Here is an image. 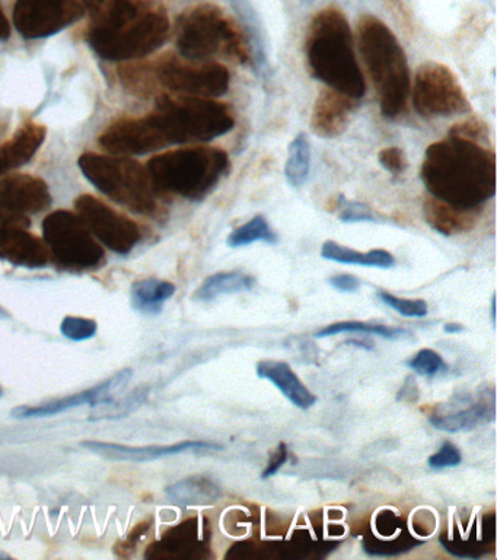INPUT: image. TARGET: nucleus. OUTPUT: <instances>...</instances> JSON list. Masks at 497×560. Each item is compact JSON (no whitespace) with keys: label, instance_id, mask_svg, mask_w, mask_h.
I'll return each instance as SVG.
<instances>
[{"label":"nucleus","instance_id":"f257e3e1","mask_svg":"<svg viewBox=\"0 0 497 560\" xmlns=\"http://www.w3.org/2000/svg\"><path fill=\"white\" fill-rule=\"evenodd\" d=\"M229 104L199 96L163 94L147 116L111 122L98 143L113 155H145L173 144L212 142L235 127Z\"/></svg>","mask_w":497,"mask_h":560},{"label":"nucleus","instance_id":"f03ea898","mask_svg":"<svg viewBox=\"0 0 497 560\" xmlns=\"http://www.w3.org/2000/svg\"><path fill=\"white\" fill-rule=\"evenodd\" d=\"M421 178L435 199L480 209L496 195V155L483 144L448 136L427 147Z\"/></svg>","mask_w":497,"mask_h":560},{"label":"nucleus","instance_id":"7ed1b4c3","mask_svg":"<svg viewBox=\"0 0 497 560\" xmlns=\"http://www.w3.org/2000/svg\"><path fill=\"white\" fill-rule=\"evenodd\" d=\"M167 11L155 0H103L93 11L86 42L108 61L143 59L164 46Z\"/></svg>","mask_w":497,"mask_h":560},{"label":"nucleus","instance_id":"20e7f679","mask_svg":"<svg viewBox=\"0 0 497 560\" xmlns=\"http://www.w3.org/2000/svg\"><path fill=\"white\" fill-rule=\"evenodd\" d=\"M305 61L309 74L330 90L355 100L365 95L366 82L357 63L351 24L339 8L322 9L309 22Z\"/></svg>","mask_w":497,"mask_h":560},{"label":"nucleus","instance_id":"39448f33","mask_svg":"<svg viewBox=\"0 0 497 560\" xmlns=\"http://www.w3.org/2000/svg\"><path fill=\"white\" fill-rule=\"evenodd\" d=\"M357 44L381 113L388 118L399 117L407 108L410 94L409 61L399 38L386 22L365 13L357 20Z\"/></svg>","mask_w":497,"mask_h":560},{"label":"nucleus","instance_id":"423d86ee","mask_svg":"<svg viewBox=\"0 0 497 560\" xmlns=\"http://www.w3.org/2000/svg\"><path fill=\"white\" fill-rule=\"evenodd\" d=\"M146 170L161 195L203 200L229 174L230 160L221 148H185L151 158Z\"/></svg>","mask_w":497,"mask_h":560},{"label":"nucleus","instance_id":"0eeeda50","mask_svg":"<svg viewBox=\"0 0 497 560\" xmlns=\"http://www.w3.org/2000/svg\"><path fill=\"white\" fill-rule=\"evenodd\" d=\"M178 55L191 60H212L216 57L251 63L250 47L241 26L220 7L202 3L187 9L176 24Z\"/></svg>","mask_w":497,"mask_h":560},{"label":"nucleus","instance_id":"6e6552de","mask_svg":"<svg viewBox=\"0 0 497 560\" xmlns=\"http://www.w3.org/2000/svg\"><path fill=\"white\" fill-rule=\"evenodd\" d=\"M80 168L99 191L132 212L152 218L163 212L164 196L138 161L88 152L80 158Z\"/></svg>","mask_w":497,"mask_h":560},{"label":"nucleus","instance_id":"1a4fd4ad","mask_svg":"<svg viewBox=\"0 0 497 560\" xmlns=\"http://www.w3.org/2000/svg\"><path fill=\"white\" fill-rule=\"evenodd\" d=\"M43 235L51 260L59 269L81 273L97 270L106 261L102 245L82 219L69 210H56L46 217Z\"/></svg>","mask_w":497,"mask_h":560},{"label":"nucleus","instance_id":"9d476101","mask_svg":"<svg viewBox=\"0 0 497 560\" xmlns=\"http://www.w3.org/2000/svg\"><path fill=\"white\" fill-rule=\"evenodd\" d=\"M152 72L158 85L180 95L217 98L229 90V70L217 61L191 60L168 52L152 65Z\"/></svg>","mask_w":497,"mask_h":560},{"label":"nucleus","instance_id":"9b49d317","mask_svg":"<svg viewBox=\"0 0 497 560\" xmlns=\"http://www.w3.org/2000/svg\"><path fill=\"white\" fill-rule=\"evenodd\" d=\"M413 104L423 118L453 117L471 112V103L457 74L439 61H425L417 69Z\"/></svg>","mask_w":497,"mask_h":560},{"label":"nucleus","instance_id":"f8f14e48","mask_svg":"<svg viewBox=\"0 0 497 560\" xmlns=\"http://www.w3.org/2000/svg\"><path fill=\"white\" fill-rule=\"evenodd\" d=\"M103 0H16L14 25L24 38L51 37L93 12Z\"/></svg>","mask_w":497,"mask_h":560},{"label":"nucleus","instance_id":"ddd939ff","mask_svg":"<svg viewBox=\"0 0 497 560\" xmlns=\"http://www.w3.org/2000/svg\"><path fill=\"white\" fill-rule=\"evenodd\" d=\"M75 208L78 217L82 219L91 234L102 241L111 252L126 256L143 238L141 226L137 222L116 212L97 197L80 196L75 201Z\"/></svg>","mask_w":497,"mask_h":560},{"label":"nucleus","instance_id":"4468645a","mask_svg":"<svg viewBox=\"0 0 497 560\" xmlns=\"http://www.w3.org/2000/svg\"><path fill=\"white\" fill-rule=\"evenodd\" d=\"M50 205L51 195L45 179L28 174L0 178V223L29 226V218Z\"/></svg>","mask_w":497,"mask_h":560},{"label":"nucleus","instance_id":"2eb2a0df","mask_svg":"<svg viewBox=\"0 0 497 560\" xmlns=\"http://www.w3.org/2000/svg\"><path fill=\"white\" fill-rule=\"evenodd\" d=\"M132 376L133 371L130 370V368H125V370L116 372L110 378L104 381V383L95 385L93 388L85 389V392L71 394V396L43 402V405L38 406L15 407V409L11 411V416L20 420L42 419L63 413V411L75 409V407H95L103 405V402L111 401L113 398H116V394L123 392L126 385L132 380Z\"/></svg>","mask_w":497,"mask_h":560},{"label":"nucleus","instance_id":"dca6fc26","mask_svg":"<svg viewBox=\"0 0 497 560\" xmlns=\"http://www.w3.org/2000/svg\"><path fill=\"white\" fill-rule=\"evenodd\" d=\"M82 448L88 450L90 453L97 454L99 457L113 459V462L145 463L169 457V455L187 453V451H194V453L222 451L224 446L204 441H185L173 445L147 446H128L113 444V442L84 441L82 442Z\"/></svg>","mask_w":497,"mask_h":560},{"label":"nucleus","instance_id":"f3484780","mask_svg":"<svg viewBox=\"0 0 497 560\" xmlns=\"http://www.w3.org/2000/svg\"><path fill=\"white\" fill-rule=\"evenodd\" d=\"M28 226L0 223V260L25 269H40L51 260L45 240L37 238Z\"/></svg>","mask_w":497,"mask_h":560},{"label":"nucleus","instance_id":"a211bd4d","mask_svg":"<svg viewBox=\"0 0 497 560\" xmlns=\"http://www.w3.org/2000/svg\"><path fill=\"white\" fill-rule=\"evenodd\" d=\"M356 108V100L351 96L333 90L321 92L309 120L312 133L322 139L339 138L351 125Z\"/></svg>","mask_w":497,"mask_h":560},{"label":"nucleus","instance_id":"6ab92c4d","mask_svg":"<svg viewBox=\"0 0 497 560\" xmlns=\"http://www.w3.org/2000/svg\"><path fill=\"white\" fill-rule=\"evenodd\" d=\"M235 13H237L239 25L250 47L251 65L256 73L261 78H268L270 70L268 38H265L263 22L250 0H229Z\"/></svg>","mask_w":497,"mask_h":560},{"label":"nucleus","instance_id":"aec40b11","mask_svg":"<svg viewBox=\"0 0 497 560\" xmlns=\"http://www.w3.org/2000/svg\"><path fill=\"white\" fill-rule=\"evenodd\" d=\"M257 375L269 380L281 389L283 396L300 410L311 409L317 397L305 387L299 376L292 370L289 363L282 361H261L257 365Z\"/></svg>","mask_w":497,"mask_h":560},{"label":"nucleus","instance_id":"412c9836","mask_svg":"<svg viewBox=\"0 0 497 560\" xmlns=\"http://www.w3.org/2000/svg\"><path fill=\"white\" fill-rule=\"evenodd\" d=\"M45 126L27 122L8 142L0 147V174L27 164L45 142Z\"/></svg>","mask_w":497,"mask_h":560},{"label":"nucleus","instance_id":"4be33fe9","mask_svg":"<svg viewBox=\"0 0 497 560\" xmlns=\"http://www.w3.org/2000/svg\"><path fill=\"white\" fill-rule=\"evenodd\" d=\"M203 538L200 537L199 523L196 520L185 521L177 527L168 529L164 536L147 547L145 559H180L190 558L193 549H199Z\"/></svg>","mask_w":497,"mask_h":560},{"label":"nucleus","instance_id":"5701e85b","mask_svg":"<svg viewBox=\"0 0 497 560\" xmlns=\"http://www.w3.org/2000/svg\"><path fill=\"white\" fill-rule=\"evenodd\" d=\"M423 214L436 232L442 235H457L473 230L478 221V209H461L435 197L423 205Z\"/></svg>","mask_w":497,"mask_h":560},{"label":"nucleus","instance_id":"b1692460","mask_svg":"<svg viewBox=\"0 0 497 560\" xmlns=\"http://www.w3.org/2000/svg\"><path fill=\"white\" fill-rule=\"evenodd\" d=\"M495 394L482 396L480 400L471 402L464 409L451 411V413H438L430 416L431 427L445 432H464L480 427V424L495 420Z\"/></svg>","mask_w":497,"mask_h":560},{"label":"nucleus","instance_id":"393cba45","mask_svg":"<svg viewBox=\"0 0 497 560\" xmlns=\"http://www.w3.org/2000/svg\"><path fill=\"white\" fill-rule=\"evenodd\" d=\"M165 493L169 501L180 506H204L220 501L222 490L211 477L191 476L168 486Z\"/></svg>","mask_w":497,"mask_h":560},{"label":"nucleus","instance_id":"a878e982","mask_svg":"<svg viewBox=\"0 0 497 560\" xmlns=\"http://www.w3.org/2000/svg\"><path fill=\"white\" fill-rule=\"evenodd\" d=\"M176 293V284L168 280L145 279L133 283L130 301L138 313L156 315L163 311L165 302Z\"/></svg>","mask_w":497,"mask_h":560},{"label":"nucleus","instance_id":"bb28decb","mask_svg":"<svg viewBox=\"0 0 497 560\" xmlns=\"http://www.w3.org/2000/svg\"><path fill=\"white\" fill-rule=\"evenodd\" d=\"M321 257L326 260L340 262V265H353L364 267H377V269H391L395 266V258L387 249H370V252H356L343 247L334 241H326L321 247Z\"/></svg>","mask_w":497,"mask_h":560},{"label":"nucleus","instance_id":"cd10ccee","mask_svg":"<svg viewBox=\"0 0 497 560\" xmlns=\"http://www.w3.org/2000/svg\"><path fill=\"white\" fill-rule=\"evenodd\" d=\"M255 284L256 278L244 271H220L204 279L193 298L196 301L211 302L222 295L251 291Z\"/></svg>","mask_w":497,"mask_h":560},{"label":"nucleus","instance_id":"c85d7f7f","mask_svg":"<svg viewBox=\"0 0 497 560\" xmlns=\"http://www.w3.org/2000/svg\"><path fill=\"white\" fill-rule=\"evenodd\" d=\"M311 168V147L307 133L296 135L289 147V158L285 164V177L294 188H300L307 183Z\"/></svg>","mask_w":497,"mask_h":560},{"label":"nucleus","instance_id":"c756f323","mask_svg":"<svg viewBox=\"0 0 497 560\" xmlns=\"http://www.w3.org/2000/svg\"><path fill=\"white\" fill-rule=\"evenodd\" d=\"M259 241L268 244L277 243V234L269 225L268 219L263 214H257V217L230 232L226 243H228L229 247L239 248L259 243Z\"/></svg>","mask_w":497,"mask_h":560},{"label":"nucleus","instance_id":"7c9ffc66","mask_svg":"<svg viewBox=\"0 0 497 560\" xmlns=\"http://www.w3.org/2000/svg\"><path fill=\"white\" fill-rule=\"evenodd\" d=\"M147 388H138L134 392L128 394V396L121 397L120 400L113 398L111 401L103 402L93 407V413L90 416V420H116L126 418L138 407L143 405L146 400Z\"/></svg>","mask_w":497,"mask_h":560},{"label":"nucleus","instance_id":"2f4dec72","mask_svg":"<svg viewBox=\"0 0 497 560\" xmlns=\"http://www.w3.org/2000/svg\"><path fill=\"white\" fill-rule=\"evenodd\" d=\"M342 332H362V335H374L383 337V339H400V337L409 336V331L404 328L378 326V324H368L362 322H342L331 324L329 327L322 328L317 332V337H330L342 335Z\"/></svg>","mask_w":497,"mask_h":560},{"label":"nucleus","instance_id":"473e14b6","mask_svg":"<svg viewBox=\"0 0 497 560\" xmlns=\"http://www.w3.org/2000/svg\"><path fill=\"white\" fill-rule=\"evenodd\" d=\"M121 82L130 92L138 95H150L155 91L156 83L151 63H129L119 69Z\"/></svg>","mask_w":497,"mask_h":560},{"label":"nucleus","instance_id":"72a5a7b5","mask_svg":"<svg viewBox=\"0 0 497 560\" xmlns=\"http://www.w3.org/2000/svg\"><path fill=\"white\" fill-rule=\"evenodd\" d=\"M410 370L423 376H436L448 370L439 353L431 349H422L409 361Z\"/></svg>","mask_w":497,"mask_h":560},{"label":"nucleus","instance_id":"f704fd0d","mask_svg":"<svg viewBox=\"0 0 497 560\" xmlns=\"http://www.w3.org/2000/svg\"><path fill=\"white\" fill-rule=\"evenodd\" d=\"M98 324L94 319L68 315L60 323V332L72 341L90 340L97 335Z\"/></svg>","mask_w":497,"mask_h":560},{"label":"nucleus","instance_id":"c9c22d12","mask_svg":"<svg viewBox=\"0 0 497 560\" xmlns=\"http://www.w3.org/2000/svg\"><path fill=\"white\" fill-rule=\"evenodd\" d=\"M378 298L403 317L423 318L429 313L426 301L423 300H404V298L391 295L388 292H379Z\"/></svg>","mask_w":497,"mask_h":560},{"label":"nucleus","instance_id":"e433bc0d","mask_svg":"<svg viewBox=\"0 0 497 560\" xmlns=\"http://www.w3.org/2000/svg\"><path fill=\"white\" fill-rule=\"evenodd\" d=\"M335 209L339 210L340 221L346 223L353 222H377V214L374 210L360 201L347 200L344 196H339L335 200Z\"/></svg>","mask_w":497,"mask_h":560},{"label":"nucleus","instance_id":"4c0bfd02","mask_svg":"<svg viewBox=\"0 0 497 560\" xmlns=\"http://www.w3.org/2000/svg\"><path fill=\"white\" fill-rule=\"evenodd\" d=\"M448 136L471 140V142L480 144H487L488 138H490L486 122L475 117L469 118V120H464L458 122L455 126H452L451 129H449Z\"/></svg>","mask_w":497,"mask_h":560},{"label":"nucleus","instance_id":"58836bf2","mask_svg":"<svg viewBox=\"0 0 497 560\" xmlns=\"http://www.w3.org/2000/svg\"><path fill=\"white\" fill-rule=\"evenodd\" d=\"M378 162L392 175L403 174L409 165L403 149L395 147L381 149L378 153Z\"/></svg>","mask_w":497,"mask_h":560},{"label":"nucleus","instance_id":"ea45409f","mask_svg":"<svg viewBox=\"0 0 497 560\" xmlns=\"http://www.w3.org/2000/svg\"><path fill=\"white\" fill-rule=\"evenodd\" d=\"M462 462V455L460 450L457 448L452 442H445L438 453L430 455V458L427 459L429 463V467L434 468V470H442V468L448 467H457L460 466Z\"/></svg>","mask_w":497,"mask_h":560},{"label":"nucleus","instance_id":"a19ab883","mask_svg":"<svg viewBox=\"0 0 497 560\" xmlns=\"http://www.w3.org/2000/svg\"><path fill=\"white\" fill-rule=\"evenodd\" d=\"M150 527L151 521H143V523L138 524L137 527L133 528V532L129 534L128 538H125L123 541L117 542L116 553L121 556V558H129V556L137 550L139 541H141V538L145 536Z\"/></svg>","mask_w":497,"mask_h":560},{"label":"nucleus","instance_id":"79ce46f5","mask_svg":"<svg viewBox=\"0 0 497 560\" xmlns=\"http://www.w3.org/2000/svg\"><path fill=\"white\" fill-rule=\"evenodd\" d=\"M287 458H289V451H287L285 442H281L277 446L276 453H274L272 458H270L268 467L264 468L261 479H270V477L276 475V472L285 466Z\"/></svg>","mask_w":497,"mask_h":560},{"label":"nucleus","instance_id":"37998d69","mask_svg":"<svg viewBox=\"0 0 497 560\" xmlns=\"http://www.w3.org/2000/svg\"><path fill=\"white\" fill-rule=\"evenodd\" d=\"M331 287L338 289L339 292L353 293L359 291L360 280L352 275H335L329 279Z\"/></svg>","mask_w":497,"mask_h":560},{"label":"nucleus","instance_id":"c03bdc74","mask_svg":"<svg viewBox=\"0 0 497 560\" xmlns=\"http://www.w3.org/2000/svg\"><path fill=\"white\" fill-rule=\"evenodd\" d=\"M11 37V24L8 21L5 12H3L2 7H0V39L5 42V39Z\"/></svg>","mask_w":497,"mask_h":560},{"label":"nucleus","instance_id":"a18cd8bd","mask_svg":"<svg viewBox=\"0 0 497 560\" xmlns=\"http://www.w3.org/2000/svg\"><path fill=\"white\" fill-rule=\"evenodd\" d=\"M462 330H464V327H462L461 324L451 323L445 326V331L449 332V335H453V332H461Z\"/></svg>","mask_w":497,"mask_h":560},{"label":"nucleus","instance_id":"49530a36","mask_svg":"<svg viewBox=\"0 0 497 560\" xmlns=\"http://www.w3.org/2000/svg\"><path fill=\"white\" fill-rule=\"evenodd\" d=\"M492 322L493 326L496 324V298H492Z\"/></svg>","mask_w":497,"mask_h":560},{"label":"nucleus","instance_id":"de8ad7c7","mask_svg":"<svg viewBox=\"0 0 497 560\" xmlns=\"http://www.w3.org/2000/svg\"><path fill=\"white\" fill-rule=\"evenodd\" d=\"M0 559H8V560H11V556L10 555H7V553H0Z\"/></svg>","mask_w":497,"mask_h":560},{"label":"nucleus","instance_id":"09e8293b","mask_svg":"<svg viewBox=\"0 0 497 560\" xmlns=\"http://www.w3.org/2000/svg\"><path fill=\"white\" fill-rule=\"evenodd\" d=\"M3 394H5V389H3L2 385H0V398L3 397Z\"/></svg>","mask_w":497,"mask_h":560},{"label":"nucleus","instance_id":"8fccbe9b","mask_svg":"<svg viewBox=\"0 0 497 560\" xmlns=\"http://www.w3.org/2000/svg\"><path fill=\"white\" fill-rule=\"evenodd\" d=\"M0 317H7L5 311H3L2 308H0Z\"/></svg>","mask_w":497,"mask_h":560},{"label":"nucleus","instance_id":"3c124183","mask_svg":"<svg viewBox=\"0 0 497 560\" xmlns=\"http://www.w3.org/2000/svg\"><path fill=\"white\" fill-rule=\"evenodd\" d=\"M390 2H392V0H390ZM395 2H397V0H395Z\"/></svg>","mask_w":497,"mask_h":560}]
</instances>
